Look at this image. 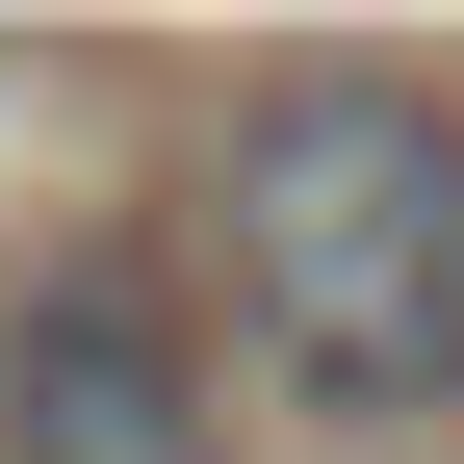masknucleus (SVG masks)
<instances>
[{"mask_svg":"<svg viewBox=\"0 0 464 464\" xmlns=\"http://www.w3.org/2000/svg\"><path fill=\"white\" fill-rule=\"evenodd\" d=\"M207 232H232V335L284 413H335V439L464 413V103L439 78H387V52L258 78Z\"/></svg>","mask_w":464,"mask_h":464,"instance_id":"f257e3e1","label":"nucleus"},{"mask_svg":"<svg viewBox=\"0 0 464 464\" xmlns=\"http://www.w3.org/2000/svg\"><path fill=\"white\" fill-rule=\"evenodd\" d=\"M0 464H232V362L181 335V284L130 232H78L0 310Z\"/></svg>","mask_w":464,"mask_h":464,"instance_id":"f03ea898","label":"nucleus"}]
</instances>
